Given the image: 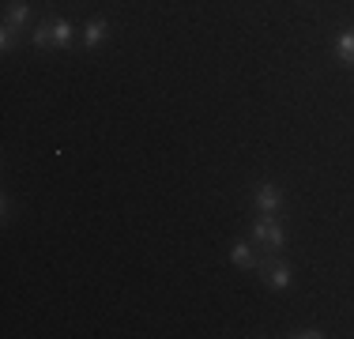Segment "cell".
Returning a JSON list of instances; mask_svg holds the SVG:
<instances>
[{"mask_svg":"<svg viewBox=\"0 0 354 339\" xmlns=\"http://www.w3.org/2000/svg\"><path fill=\"white\" fill-rule=\"evenodd\" d=\"M53 42V23H46V27L35 30V46H49Z\"/></svg>","mask_w":354,"mask_h":339,"instance_id":"cell-9","label":"cell"},{"mask_svg":"<svg viewBox=\"0 0 354 339\" xmlns=\"http://www.w3.org/2000/svg\"><path fill=\"white\" fill-rule=\"evenodd\" d=\"M339 61L354 64V30H343L339 34Z\"/></svg>","mask_w":354,"mask_h":339,"instance_id":"cell-7","label":"cell"},{"mask_svg":"<svg viewBox=\"0 0 354 339\" xmlns=\"http://www.w3.org/2000/svg\"><path fill=\"white\" fill-rule=\"evenodd\" d=\"M27 19H30V8L23 4V0L8 4V23H12V27H19V23H27Z\"/></svg>","mask_w":354,"mask_h":339,"instance_id":"cell-6","label":"cell"},{"mask_svg":"<svg viewBox=\"0 0 354 339\" xmlns=\"http://www.w3.org/2000/svg\"><path fill=\"white\" fill-rule=\"evenodd\" d=\"M257 208L260 211H275V208H279V189H275L272 181H264L257 189Z\"/></svg>","mask_w":354,"mask_h":339,"instance_id":"cell-2","label":"cell"},{"mask_svg":"<svg viewBox=\"0 0 354 339\" xmlns=\"http://www.w3.org/2000/svg\"><path fill=\"white\" fill-rule=\"evenodd\" d=\"M264 268H268V279H272V286H279V291H283V286L290 283V268H286V264H264Z\"/></svg>","mask_w":354,"mask_h":339,"instance_id":"cell-5","label":"cell"},{"mask_svg":"<svg viewBox=\"0 0 354 339\" xmlns=\"http://www.w3.org/2000/svg\"><path fill=\"white\" fill-rule=\"evenodd\" d=\"M12 42H15V27L4 23V30H0V49H12Z\"/></svg>","mask_w":354,"mask_h":339,"instance_id":"cell-10","label":"cell"},{"mask_svg":"<svg viewBox=\"0 0 354 339\" xmlns=\"http://www.w3.org/2000/svg\"><path fill=\"white\" fill-rule=\"evenodd\" d=\"M102 38H106V19H91L83 27V46H98Z\"/></svg>","mask_w":354,"mask_h":339,"instance_id":"cell-3","label":"cell"},{"mask_svg":"<svg viewBox=\"0 0 354 339\" xmlns=\"http://www.w3.org/2000/svg\"><path fill=\"white\" fill-rule=\"evenodd\" d=\"M252 237H257V241H264V245H272V249H279V245H283V230H279V223L272 219V211H264V215L257 219Z\"/></svg>","mask_w":354,"mask_h":339,"instance_id":"cell-1","label":"cell"},{"mask_svg":"<svg viewBox=\"0 0 354 339\" xmlns=\"http://www.w3.org/2000/svg\"><path fill=\"white\" fill-rule=\"evenodd\" d=\"M230 260H234L238 268H252V264H257V260H252V249H249L245 241H238V245L230 249Z\"/></svg>","mask_w":354,"mask_h":339,"instance_id":"cell-4","label":"cell"},{"mask_svg":"<svg viewBox=\"0 0 354 339\" xmlns=\"http://www.w3.org/2000/svg\"><path fill=\"white\" fill-rule=\"evenodd\" d=\"M53 42H57V46H68V42H72V23L68 19H57L53 23Z\"/></svg>","mask_w":354,"mask_h":339,"instance_id":"cell-8","label":"cell"}]
</instances>
